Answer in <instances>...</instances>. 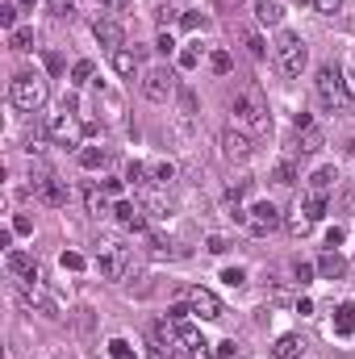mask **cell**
Returning <instances> with one entry per match:
<instances>
[{"label": "cell", "instance_id": "7a4b0ae2", "mask_svg": "<svg viewBox=\"0 0 355 359\" xmlns=\"http://www.w3.org/2000/svg\"><path fill=\"white\" fill-rule=\"evenodd\" d=\"M272 55H276V67H280L284 80H301L305 67H309V46H305V38L293 34V29H280V34H276Z\"/></svg>", "mask_w": 355, "mask_h": 359}, {"label": "cell", "instance_id": "9c48e42d", "mask_svg": "<svg viewBox=\"0 0 355 359\" xmlns=\"http://www.w3.org/2000/svg\"><path fill=\"white\" fill-rule=\"evenodd\" d=\"M217 142H222V155H226L230 163H247V159L255 155V142H251V134H247V130H239V126H226Z\"/></svg>", "mask_w": 355, "mask_h": 359}, {"label": "cell", "instance_id": "ffe728a7", "mask_svg": "<svg viewBox=\"0 0 355 359\" xmlns=\"http://www.w3.org/2000/svg\"><path fill=\"white\" fill-rule=\"evenodd\" d=\"M255 21L260 25H280L284 21V4L280 0H255Z\"/></svg>", "mask_w": 355, "mask_h": 359}, {"label": "cell", "instance_id": "f1b7e54d", "mask_svg": "<svg viewBox=\"0 0 355 359\" xmlns=\"http://www.w3.org/2000/svg\"><path fill=\"white\" fill-rule=\"evenodd\" d=\"M142 209H147L151 217H168V213H172V201H168L163 192H147V196H142Z\"/></svg>", "mask_w": 355, "mask_h": 359}, {"label": "cell", "instance_id": "e575fe53", "mask_svg": "<svg viewBox=\"0 0 355 359\" xmlns=\"http://www.w3.org/2000/svg\"><path fill=\"white\" fill-rule=\"evenodd\" d=\"M251 184H255V180H230V184H226V201H230V205H239V201H243V196H247V192H251Z\"/></svg>", "mask_w": 355, "mask_h": 359}, {"label": "cell", "instance_id": "8992f818", "mask_svg": "<svg viewBox=\"0 0 355 359\" xmlns=\"http://www.w3.org/2000/svg\"><path fill=\"white\" fill-rule=\"evenodd\" d=\"M46 134H51L59 147H80V138H84L80 113H72V109H63V113H51V117H46Z\"/></svg>", "mask_w": 355, "mask_h": 359}, {"label": "cell", "instance_id": "11a10c76", "mask_svg": "<svg viewBox=\"0 0 355 359\" xmlns=\"http://www.w3.org/2000/svg\"><path fill=\"white\" fill-rule=\"evenodd\" d=\"M176 25V8H159V29H172Z\"/></svg>", "mask_w": 355, "mask_h": 359}, {"label": "cell", "instance_id": "d4e9b609", "mask_svg": "<svg viewBox=\"0 0 355 359\" xmlns=\"http://www.w3.org/2000/svg\"><path fill=\"white\" fill-rule=\"evenodd\" d=\"M4 264H8L13 276H34V271H38V264H34V255H29V251H8V259H4Z\"/></svg>", "mask_w": 355, "mask_h": 359}, {"label": "cell", "instance_id": "8fae6325", "mask_svg": "<svg viewBox=\"0 0 355 359\" xmlns=\"http://www.w3.org/2000/svg\"><path fill=\"white\" fill-rule=\"evenodd\" d=\"M188 305H192V313H196L201 322H217V318H226V305H222L217 292H209V288H192V292H188Z\"/></svg>", "mask_w": 355, "mask_h": 359}, {"label": "cell", "instance_id": "db71d44e", "mask_svg": "<svg viewBox=\"0 0 355 359\" xmlns=\"http://www.w3.org/2000/svg\"><path fill=\"white\" fill-rule=\"evenodd\" d=\"M13 230H17V234H34V222H29L25 213H17V217H13Z\"/></svg>", "mask_w": 355, "mask_h": 359}, {"label": "cell", "instance_id": "52a82bcc", "mask_svg": "<svg viewBox=\"0 0 355 359\" xmlns=\"http://www.w3.org/2000/svg\"><path fill=\"white\" fill-rule=\"evenodd\" d=\"M142 96L155 104H168L176 96V72L172 67H147L142 72Z\"/></svg>", "mask_w": 355, "mask_h": 359}, {"label": "cell", "instance_id": "ab89813d", "mask_svg": "<svg viewBox=\"0 0 355 359\" xmlns=\"http://www.w3.org/2000/svg\"><path fill=\"white\" fill-rule=\"evenodd\" d=\"M180 67H184V72L201 67V50H196V46H184V50H180Z\"/></svg>", "mask_w": 355, "mask_h": 359}, {"label": "cell", "instance_id": "44dd1931", "mask_svg": "<svg viewBox=\"0 0 355 359\" xmlns=\"http://www.w3.org/2000/svg\"><path fill=\"white\" fill-rule=\"evenodd\" d=\"M301 351H305L301 334H280V339H276V347H272V355H276V359H301Z\"/></svg>", "mask_w": 355, "mask_h": 359}, {"label": "cell", "instance_id": "d6a6232c", "mask_svg": "<svg viewBox=\"0 0 355 359\" xmlns=\"http://www.w3.org/2000/svg\"><path fill=\"white\" fill-rule=\"evenodd\" d=\"M209 67H213V76H230V72H234L230 50H213V55H209Z\"/></svg>", "mask_w": 355, "mask_h": 359}, {"label": "cell", "instance_id": "94428289", "mask_svg": "<svg viewBox=\"0 0 355 359\" xmlns=\"http://www.w3.org/2000/svg\"><path fill=\"white\" fill-rule=\"evenodd\" d=\"M34 4H38V0H21V8H34Z\"/></svg>", "mask_w": 355, "mask_h": 359}, {"label": "cell", "instance_id": "836d02e7", "mask_svg": "<svg viewBox=\"0 0 355 359\" xmlns=\"http://www.w3.org/2000/svg\"><path fill=\"white\" fill-rule=\"evenodd\" d=\"M297 134H301V151H305V155L322 151V130H318V126H309V130H297Z\"/></svg>", "mask_w": 355, "mask_h": 359}, {"label": "cell", "instance_id": "6f0895ef", "mask_svg": "<svg viewBox=\"0 0 355 359\" xmlns=\"http://www.w3.org/2000/svg\"><path fill=\"white\" fill-rule=\"evenodd\" d=\"M297 313L309 318V313H314V301H309V297H297Z\"/></svg>", "mask_w": 355, "mask_h": 359}, {"label": "cell", "instance_id": "7402d4cb", "mask_svg": "<svg viewBox=\"0 0 355 359\" xmlns=\"http://www.w3.org/2000/svg\"><path fill=\"white\" fill-rule=\"evenodd\" d=\"M76 159H80V168H84V172H100V168L109 163V151H105V147H80V155H76Z\"/></svg>", "mask_w": 355, "mask_h": 359}, {"label": "cell", "instance_id": "74e56055", "mask_svg": "<svg viewBox=\"0 0 355 359\" xmlns=\"http://www.w3.org/2000/svg\"><path fill=\"white\" fill-rule=\"evenodd\" d=\"M109 359H138V351H134L126 339H113V343H109Z\"/></svg>", "mask_w": 355, "mask_h": 359}, {"label": "cell", "instance_id": "60d3db41", "mask_svg": "<svg viewBox=\"0 0 355 359\" xmlns=\"http://www.w3.org/2000/svg\"><path fill=\"white\" fill-rule=\"evenodd\" d=\"M343 243H347V230H343V226H330V230H326V251H339Z\"/></svg>", "mask_w": 355, "mask_h": 359}, {"label": "cell", "instance_id": "4dcf8cb0", "mask_svg": "<svg viewBox=\"0 0 355 359\" xmlns=\"http://www.w3.org/2000/svg\"><path fill=\"white\" fill-rule=\"evenodd\" d=\"M147 247H151V255H155V259H172V255H176V243H172V238H163V234H151V238H147Z\"/></svg>", "mask_w": 355, "mask_h": 359}, {"label": "cell", "instance_id": "4fadbf2b", "mask_svg": "<svg viewBox=\"0 0 355 359\" xmlns=\"http://www.w3.org/2000/svg\"><path fill=\"white\" fill-rule=\"evenodd\" d=\"M113 217H117V226H121V230H134V234H142L151 213H147L142 205H134V201H117V205H113Z\"/></svg>", "mask_w": 355, "mask_h": 359}, {"label": "cell", "instance_id": "6125c7cd", "mask_svg": "<svg viewBox=\"0 0 355 359\" xmlns=\"http://www.w3.org/2000/svg\"><path fill=\"white\" fill-rule=\"evenodd\" d=\"M297 4H314V0H297Z\"/></svg>", "mask_w": 355, "mask_h": 359}, {"label": "cell", "instance_id": "30bf717a", "mask_svg": "<svg viewBox=\"0 0 355 359\" xmlns=\"http://www.w3.org/2000/svg\"><path fill=\"white\" fill-rule=\"evenodd\" d=\"M280 226V209L272 205V201H255L251 209H247V230L255 234V238H264V234H272Z\"/></svg>", "mask_w": 355, "mask_h": 359}, {"label": "cell", "instance_id": "681fc988", "mask_svg": "<svg viewBox=\"0 0 355 359\" xmlns=\"http://www.w3.org/2000/svg\"><path fill=\"white\" fill-rule=\"evenodd\" d=\"M222 280H226L230 288H239V284H247V271H243V268H226V271H222Z\"/></svg>", "mask_w": 355, "mask_h": 359}, {"label": "cell", "instance_id": "7c38bea8", "mask_svg": "<svg viewBox=\"0 0 355 359\" xmlns=\"http://www.w3.org/2000/svg\"><path fill=\"white\" fill-rule=\"evenodd\" d=\"M176 343L180 351L188 359H209V343H205V334L196 330V326H188V322H180L176 326Z\"/></svg>", "mask_w": 355, "mask_h": 359}, {"label": "cell", "instance_id": "bcb514c9", "mask_svg": "<svg viewBox=\"0 0 355 359\" xmlns=\"http://www.w3.org/2000/svg\"><path fill=\"white\" fill-rule=\"evenodd\" d=\"M126 180H130V184H147V163H138V159H134V163H130V168H126Z\"/></svg>", "mask_w": 355, "mask_h": 359}, {"label": "cell", "instance_id": "277c9868", "mask_svg": "<svg viewBox=\"0 0 355 359\" xmlns=\"http://www.w3.org/2000/svg\"><path fill=\"white\" fill-rule=\"evenodd\" d=\"M8 100H13V109H21V113H38V109L51 100L46 76H38V72H17V76L8 80Z\"/></svg>", "mask_w": 355, "mask_h": 359}, {"label": "cell", "instance_id": "603a6c76", "mask_svg": "<svg viewBox=\"0 0 355 359\" xmlns=\"http://www.w3.org/2000/svg\"><path fill=\"white\" fill-rule=\"evenodd\" d=\"M84 205H88V213L92 217H105V213H113V205H109V196L96 188V184H88L84 188Z\"/></svg>", "mask_w": 355, "mask_h": 359}, {"label": "cell", "instance_id": "f35d334b", "mask_svg": "<svg viewBox=\"0 0 355 359\" xmlns=\"http://www.w3.org/2000/svg\"><path fill=\"white\" fill-rule=\"evenodd\" d=\"M59 264H63V271H84V255L80 251H63Z\"/></svg>", "mask_w": 355, "mask_h": 359}, {"label": "cell", "instance_id": "5bb4252c", "mask_svg": "<svg viewBox=\"0 0 355 359\" xmlns=\"http://www.w3.org/2000/svg\"><path fill=\"white\" fill-rule=\"evenodd\" d=\"M130 247H117V251H105V255H96V268H100V276L105 280H121L126 276V268H130Z\"/></svg>", "mask_w": 355, "mask_h": 359}, {"label": "cell", "instance_id": "ba28073f", "mask_svg": "<svg viewBox=\"0 0 355 359\" xmlns=\"http://www.w3.org/2000/svg\"><path fill=\"white\" fill-rule=\"evenodd\" d=\"M29 192H34V201H42V205H67V180L51 176V172H38V176H29Z\"/></svg>", "mask_w": 355, "mask_h": 359}, {"label": "cell", "instance_id": "c3c4849f", "mask_svg": "<svg viewBox=\"0 0 355 359\" xmlns=\"http://www.w3.org/2000/svg\"><path fill=\"white\" fill-rule=\"evenodd\" d=\"M188 313H192V305H188V297H184V301H176V305H172V309H168V318H172V322H184V318H188Z\"/></svg>", "mask_w": 355, "mask_h": 359}, {"label": "cell", "instance_id": "91938a15", "mask_svg": "<svg viewBox=\"0 0 355 359\" xmlns=\"http://www.w3.org/2000/svg\"><path fill=\"white\" fill-rule=\"evenodd\" d=\"M105 4H109V8H126L130 0H105Z\"/></svg>", "mask_w": 355, "mask_h": 359}, {"label": "cell", "instance_id": "f5cc1de1", "mask_svg": "<svg viewBox=\"0 0 355 359\" xmlns=\"http://www.w3.org/2000/svg\"><path fill=\"white\" fill-rule=\"evenodd\" d=\"M100 192H105V196H117V201H121V180H100Z\"/></svg>", "mask_w": 355, "mask_h": 359}, {"label": "cell", "instance_id": "680465c9", "mask_svg": "<svg viewBox=\"0 0 355 359\" xmlns=\"http://www.w3.org/2000/svg\"><path fill=\"white\" fill-rule=\"evenodd\" d=\"M217 355H222V359H230V355H234V339H226V343H217Z\"/></svg>", "mask_w": 355, "mask_h": 359}, {"label": "cell", "instance_id": "d6986e66", "mask_svg": "<svg viewBox=\"0 0 355 359\" xmlns=\"http://www.w3.org/2000/svg\"><path fill=\"white\" fill-rule=\"evenodd\" d=\"M147 176H151V184H159V188H172L180 172H176L172 159H155V163H147Z\"/></svg>", "mask_w": 355, "mask_h": 359}, {"label": "cell", "instance_id": "484cf974", "mask_svg": "<svg viewBox=\"0 0 355 359\" xmlns=\"http://www.w3.org/2000/svg\"><path fill=\"white\" fill-rule=\"evenodd\" d=\"M8 50H17V55L34 50V25H17V29L8 34Z\"/></svg>", "mask_w": 355, "mask_h": 359}, {"label": "cell", "instance_id": "6da1fadb", "mask_svg": "<svg viewBox=\"0 0 355 359\" xmlns=\"http://www.w3.org/2000/svg\"><path fill=\"white\" fill-rule=\"evenodd\" d=\"M230 113H234V126L247 130V134H267L272 130V113H267V100L260 88H239L230 100Z\"/></svg>", "mask_w": 355, "mask_h": 359}, {"label": "cell", "instance_id": "f546056e", "mask_svg": "<svg viewBox=\"0 0 355 359\" xmlns=\"http://www.w3.org/2000/svg\"><path fill=\"white\" fill-rule=\"evenodd\" d=\"M339 184V172L335 168H318L314 176H309V192H330Z\"/></svg>", "mask_w": 355, "mask_h": 359}, {"label": "cell", "instance_id": "9a60e30c", "mask_svg": "<svg viewBox=\"0 0 355 359\" xmlns=\"http://www.w3.org/2000/svg\"><path fill=\"white\" fill-rule=\"evenodd\" d=\"M92 34H96V42L109 46V50H121V42H126V29H121L113 17H100V21L92 25Z\"/></svg>", "mask_w": 355, "mask_h": 359}, {"label": "cell", "instance_id": "4316f807", "mask_svg": "<svg viewBox=\"0 0 355 359\" xmlns=\"http://www.w3.org/2000/svg\"><path fill=\"white\" fill-rule=\"evenodd\" d=\"M326 205H330V201H326V192H305V201H301V213L318 222V217H326Z\"/></svg>", "mask_w": 355, "mask_h": 359}, {"label": "cell", "instance_id": "8d00e7d4", "mask_svg": "<svg viewBox=\"0 0 355 359\" xmlns=\"http://www.w3.org/2000/svg\"><path fill=\"white\" fill-rule=\"evenodd\" d=\"M288 230H293V234H297V238H305V234H309V230H314V217H305V213H301V209H297V213H293V217H288Z\"/></svg>", "mask_w": 355, "mask_h": 359}, {"label": "cell", "instance_id": "5b68a950", "mask_svg": "<svg viewBox=\"0 0 355 359\" xmlns=\"http://www.w3.org/2000/svg\"><path fill=\"white\" fill-rule=\"evenodd\" d=\"M17 292H21V301H25L29 309H38V313H46V318H59V301H55L51 288L42 284V271L17 276Z\"/></svg>", "mask_w": 355, "mask_h": 359}, {"label": "cell", "instance_id": "f6af8a7d", "mask_svg": "<svg viewBox=\"0 0 355 359\" xmlns=\"http://www.w3.org/2000/svg\"><path fill=\"white\" fill-rule=\"evenodd\" d=\"M155 50H159V55H172V50H176V38H172V29H159V38H155Z\"/></svg>", "mask_w": 355, "mask_h": 359}, {"label": "cell", "instance_id": "9f6ffc18", "mask_svg": "<svg viewBox=\"0 0 355 359\" xmlns=\"http://www.w3.org/2000/svg\"><path fill=\"white\" fill-rule=\"evenodd\" d=\"M180 21H184V29H201L205 25V17H196V13H184Z\"/></svg>", "mask_w": 355, "mask_h": 359}, {"label": "cell", "instance_id": "e0dca14e", "mask_svg": "<svg viewBox=\"0 0 355 359\" xmlns=\"http://www.w3.org/2000/svg\"><path fill=\"white\" fill-rule=\"evenodd\" d=\"M318 276H322V280H343V276H347V259H343L339 251H322V259H318Z\"/></svg>", "mask_w": 355, "mask_h": 359}, {"label": "cell", "instance_id": "3957f363", "mask_svg": "<svg viewBox=\"0 0 355 359\" xmlns=\"http://www.w3.org/2000/svg\"><path fill=\"white\" fill-rule=\"evenodd\" d=\"M314 92H318L322 109H330V113L351 109V100H355V88H347L339 63H322V67H318V76H314Z\"/></svg>", "mask_w": 355, "mask_h": 359}, {"label": "cell", "instance_id": "ee69618b", "mask_svg": "<svg viewBox=\"0 0 355 359\" xmlns=\"http://www.w3.org/2000/svg\"><path fill=\"white\" fill-rule=\"evenodd\" d=\"M88 80H92V63L88 59H80V63L72 67V84H88Z\"/></svg>", "mask_w": 355, "mask_h": 359}, {"label": "cell", "instance_id": "83f0119b", "mask_svg": "<svg viewBox=\"0 0 355 359\" xmlns=\"http://www.w3.org/2000/svg\"><path fill=\"white\" fill-rule=\"evenodd\" d=\"M335 330L339 334H355V301H343L335 309Z\"/></svg>", "mask_w": 355, "mask_h": 359}, {"label": "cell", "instance_id": "cb8c5ba5", "mask_svg": "<svg viewBox=\"0 0 355 359\" xmlns=\"http://www.w3.org/2000/svg\"><path fill=\"white\" fill-rule=\"evenodd\" d=\"M239 42L247 46V55H251L255 63H264V59H267V42L255 34V29H239Z\"/></svg>", "mask_w": 355, "mask_h": 359}, {"label": "cell", "instance_id": "b9f144b4", "mask_svg": "<svg viewBox=\"0 0 355 359\" xmlns=\"http://www.w3.org/2000/svg\"><path fill=\"white\" fill-rule=\"evenodd\" d=\"M205 251H209V255H226V251H230V238H222V234H209V238H205Z\"/></svg>", "mask_w": 355, "mask_h": 359}, {"label": "cell", "instance_id": "816d5d0a", "mask_svg": "<svg viewBox=\"0 0 355 359\" xmlns=\"http://www.w3.org/2000/svg\"><path fill=\"white\" fill-rule=\"evenodd\" d=\"M46 72H51V76H59V72H63V55H59V50H51V55H46Z\"/></svg>", "mask_w": 355, "mask_h": 359}, {"label": "cell", "instance_id": "2e32d148", "mask_svg": "<svg viewBox=\"0 0 355 359\" xmlns=\"http://www.w3.org/2000/svg\"><path fill=\"white\" fill-rule=\"evenodd\" d=\"M96 104H100V113L109 117V121H121V113H126V104H121V96L113 88H105L100 80H96Z\"/></svg>", "mask_w": 355, "mask_h": 359}, {"label": "cell", "instance_id": "f907efd6", "mask_svg": "<svg viewBox=\"0 0 355 359\" xmlns=\"http://www.w3.org/2000/svg\"><path fill=\"white\" fill-rule=\"evenodd\" d=\"M314 8H318L322 17H335V13L343 8V0H314Z\"/></svg>", "mask_w": 355, "mask_h": 359}, {"label": "cell", "instance_id": "ac0fdd59", "mask_svg": "<svg viewBox=\"0 0 355 359\" xmlns=\"http://www.w3.org/2000/svg\"><path fill=\"white\" fill-rule=\"evenodd\" d=\"M138 67H142V50H126V46H121V50H113V72H117V76H126V80H130Z\"/></svg>", "mask_w": 355, "mask_h": 359}, {"label": "cell", "instance_id": "d590c367", "mask_svg": "<svg viewBox=\"0 0 355 359\" xmlns=\"http://www.w3.org/2000/svg\"><path fill=\"white\" fill-rule=\"evenodd\" d=\"M46 8H51V17H59V21H72V17H76V0H46Z\"/></svg>", "mask_w": 355, "mask_h": 359}, {"label": "cell", "instance_id": "7dc6e473", "mask_svg": "<svg viewBox=\"0 0 355 359\" xmlns=\"http://www.w3.org/2000/svg\"><path fill=\"white\" fill-rule=\"evenodd\" d=\"M0 25H4L8 34L17 29V4H4V8H0Z\"/></svg>", "mask_w": 355, "mask_h": 359}, {"label": "cell", "instance_id": "7bdbcfd3", "mask_svg": "<svg viewBox=\"0 0 355 359\" xmlns=\"http://www.w3.org/2000/svg\"><path fill=\"white\" fill-rule=\"evenodd\" d=\"M314 271H318V264H301V259H297V264H293V280H297V284H309Z\"/></svg>", "mask_w": 355, "mask_h": 359}, {"label": "cell", "instance_id": "1f68e13d", "mask_svg": "<svg viewBox=\"0 0 355 359\" xmlns=\"http://www.w3.org/2000/svg\"><path fill=\"white\" fill-rule=\"evenodd\" d=\"M272 180H276L280 188H293V184H297V168H293V159H280L276 172H272Z\"/></svg>", "mask_w": 355, "mask_h": 359}]
</instances>
